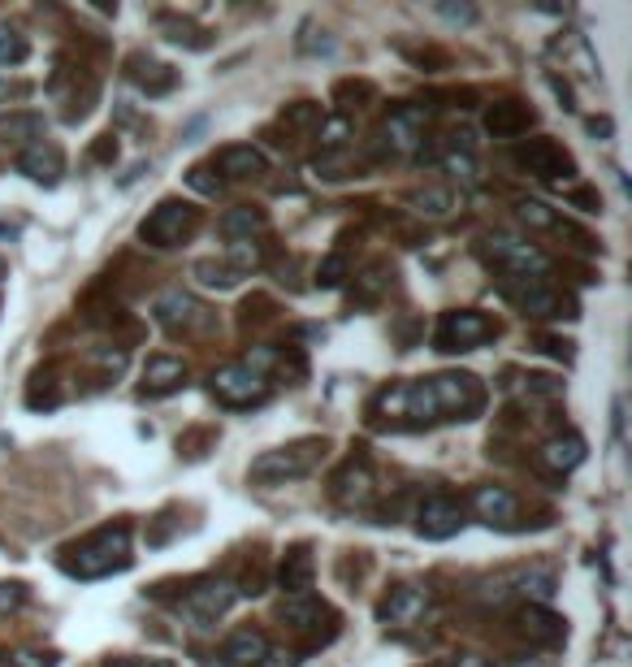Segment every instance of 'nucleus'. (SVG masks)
I'll list each match as a JSON object with an SVG mask.
<instances>
[{
  "label": "nucleus",
  "mask_w": 632,
  "mask_h": 667,
  "mask_svg": "<svg viewBox=\"0 0 632 667\" xmlns=\"http://www.w3.org/2000/svg\"><path fill=\"white\" fill-rule=\"evenodd\" d=\"M485 408V390L472 373H433L420 382H394L377 395L373 412L394 416L407 425H438V421H477Z\"/></svg>",
  "instance_id": "1"
},
{
  "label": "nucleus",
  "mask_w": 632,
  "mask_h": 667,
  "mask_svg": "<svg viewBox=\"0 0 632 667\" xmlns=\"http://www.w3.org/2000/svg\"><path fill=\"white\" fill-rule=\"evenodd\" d=\"M130 564H135V555H130V525H104L61 555V568L78 581L113 577V572H126Z\"/></svg>",
  "instance_id": "2"
},
{
  "label": "nucleus",
  "mask_w": 632,
  "mask_h": 667,
  "mask_svg": "<svg viewBox=\"0 0 632 667\" xmlns=\"http://www.w3.org/2000/svg\"><path fill=\"white\" fill-rule=\"evenodd\" d=\"M329 451L325 438H299L291 447H273L265 455H256L252 468H247V477L260 481V486H282V481H299V477H312L316 468H321Z\"/></svg>",
  "instance_id": "3"
},
{
  "label": "nucleus",
  "mask_w": 632,
  "mask_h": 667,
  "mask_svg": "<svg viewBox=\"0 0 632 667\" xmlns=\"http://www.w3.org/2000/svg\"><path fill=\"white\" fill-rule=\"evenodd\" d=\"M485 256H490L507 278H520L529 286H542V282H550V273H555V260H550L542 247L524 243V239H507V234L485 239Z\"/></svg>",
  "instance_id": "4"
},
{
  "label": "nucleus",
  "mask_w": 632,
  "mask_h": 667,
  "mask_svg": "<svg viewBox=\"0 0 632 667\" xmlns=\"http://www.w3.org/2000/svg\"><path fill=\"white\" fill-rule=\"evenodd\" d=\"M498 334V325L485 317L477 308H451L438 317V330H433V347L438 351H472V347H485L490 338Z\"/></svg>",
  "instance_id": "5"
},
{
  "label": "nucleus",
  "mask_w": 632,
  "mask_h": 667,
  "mask_svg": "<svg viewBox=\"0 0 632 667\" xmlns=\"http://www.w3.org/2000/svg\"><path fill=\"white\" fill-rule=\"evenodd\" d=\"M208 390H213V399L221 408H260V403L269 399V382L260 373H252L243 360L234 364H221V369L208 377Z\"/></svg>",
  "instance_id": "6"
},
{
  "label": "nucleus",
  "mask_w": 632,
  "mask_h": 667,
  "mask_svg": "<svg viewBox=\"0 0 632 667\" xmlns=\"http://www.w3.org/2000/svg\"><path fill=\"white\" fill-rule=\"evenodd\" d=\"M152 321L161 325L165 334H195L208 325V308L195 299L191 291H182V286H169L152 299Z\"/></svg>",
  "instance_id": "7"
},
{
  "label": "nucleus",
  "mask_w": 632,
  "mask_h": 667,
  "mask_svg": "<svg viewBox=\"0 0 632 667\" xmlns=\"http://www.w3.org/2000/svg\"><path fill=\"white\" fill-rule=\"evenodd\" d=\"M195 230V208L191 204H182V200H161L148 213V221L139 226V239L148 243V247H178L187 234Z\"/></svg>",
  "instance_id": "8"
},
{
  "label": "nucleus",
  "mask_w": 632,
  "mask_h": 667,
  "mask_svg": "<svg viewBox=\"0 0 632 667\" xmlns=\"http://www.w3.org/2000/svg\"><path fill=\"white\" fill-rule=\"evenodd\" d=\"M464 525H468V507H464V499H455V494H429V499L416 507V533L425 542H446Z\"/></svg>",
  "instance_id": "9"
},
{
  "label": "nucleus",
  "mask_w": 632,
  "mask_h": 667,
  "mask_svg": "<svg viewBox=\"0 0 632 667\" xmlns=\"http://www.w3.org/2000/svg\"><path fill=\"white\" fill-rule=\"evenodd\" d=\"M239 598V585L234 581H195L187 594H182V616L195 620V629H208L217 624Z\"/></svg>",
  "instance_id": "10"
},
{
  "label": "nucleus",
  "mask_w": 632,
  "mask_h": 667,
  "mask_svg": "<svg viewBox=\"0 0 632 667\" xmlns=\"http://www.w3.org/2000/svg\"><path fill=\"white\" fill-rule=\"evenodd\" d=\"M516 165L529 169V174L542 178V182H568L576 174V161L568 156V148L555 143V139H529V143H520V148H516Z\"/></svg>",
  "instance_id": "11"
},
{
  "label": "nucleus",
  "mask_w": 632,
  "mask_h": 667,
  "mask_svg": "<svg viewBox=\"0 0 632 667\" xmlns=\"http://www.w3.org/2000/svg\"><path fill=\"white\" fill-rule=\"evenodd\" d=\"M425 126H429L425 104H399V109H390L386 126H381V139H386L390 152H416L425 143Z\"/></svg>",
  "instance_id": "12"
},
{
  "label": "nucleus",
  "mask_w": 632,
  "mask_h": 667,
  "mask_svg": "<svg viewBox=\"0 0 632 667\" xmlns=\"http://www.w3.org/2000/svg\"><path fill=\"white\" fill-rule=\"evenodd\" d=\"M329 494H334L338 507H368L377 494V481H373V468H368L364 460H347L334 473V481H329Z\"/></svg>",
  "instance_id": "13"
},
{
  "label": "nucleus",
  "mask_w": 632,
  "mask_h": 667,
  "mask_svg": "<svg viewBox=\"0 0 632 667\" xmlns=\"http://www.w3.org/2000/svg\"><path fill=\"white\" fill-rule=\"evenodd\" d=\"M429 611V594L416 590V585H399V590L386 594V603L377 607V620L386 624V629H412V624H420V616Z\"/></svg>",
  "instance_id": "14"
},
{
  "label": "nucleus",
  "mask_w": 632,
  "mask_h": 667,
  "mask_svg": "<svg viewBox=\"0 0 632 667\" xmlns=\"http://www.w3.org/2000/svg\"><path fill=\"white\" fill-rule=\"evenodd\" d=\"M472 512L490 529H511L520 516V499L507 486H477L472 490Z\"/></svg>",
  "instance_id": "15"
},
{
  "label": "nucleus",
  "mask_w": 632,
  "mask_h": 667,
  "mask_svg": "<svg viewBox=\"0 0 632 667\" xmlns=\"http://www.w3.org/2000/svg\"><path fill=\"white\" fill-rule=\"evenodd\" d=\"M18 174H26L31 182H39V187H57L61 174H65V156L61 148H52V143H31V148L18 152Z\"/></svg>",
  "instance_id": "16"
},
{
  "label": "nucleus",
  "mask_w": 632,
  "mask_h": 667,
  "mask_svg": "<svg viewBox=\"0 0 632 667\" xmlns=\"http://www.w3.org/2000/svg\"><path fill=\"white\" fill-rule=\"evenodd\" d=\"M520 299V308L529 312V317H537V321H559V317H576V304L563 291H555L550 282H542V286H524V291L516 295Z\"/></svg>",
  "instance_id": "17"
},
{
  "label": "nucleus",
  "mask_w": 632,
  "mask_h": 667,
  "mask_svg": "<svg viewBox=\"0 0 632 667\" xmlns=\"http://www.w3.org/2000/svg\"><path fill=\"white\" fill-rule=\"evenodd\" d=\"M182 386H187V364H182L178 356H152L148 364H143V395L165 399Z\"/></svg>",
  "instance_id": "18"
},
{
  "label": "nucleus",
  "mask_w": 632,
  "mask_h": 667,
  "mask_svg": "<svg viewBox=\"0 0 632 667\" xmlns=\"http://www.w3.org/2000/svg\"><path fill=\"white\" fill-rule=\"evenodd\" d=\"M529 126H533V109L520 100H494L490 109H485V130H490L494 139H520Z\"/></svg>",
  "instance_id": "19"
},
{
  "label": "nucleus",
  "mask_w": 632,
  "mask_h": 667,
  "mask_svg": "<svg viewBox=\"0 0 632 667\" xmlns=\"http://www.w3.org/2000/svg\"><path fill=\"white\" fill-rule=\"evenodd\" d=\"M312 577H316V559H312L308 546H295V551L282 555V564H278V590L286 598L312 594Z\"/></svg>",
  "instance_id": "20"
},
{
  "label": "nucleus",
  "mask_w": 632,
  "mask_h": 667,
  "mask_svg": "<svg viewBox=\"0 0 632 667\" xmlns=\"http://www.w3.org/2000/svg\"><path fill=\"white\" fill-rule=\"evenodd\" d=\"M269 655V637L256 633V629H239L226 637V646H221V663L226 667H260Z\"/></svg>",
  "instance_id": "21"
},
{
  "label": "nucleus",
  "mask_w": 632,
  "mask_h": 667,
  "mask_svg": "<svg viewBox=\"0 0 632 667\" xmlns=\"http://www.w3.org/2000/svg\"><path fill=\"white\" fill-rule=\"evenodd\" d=\"M537 455H542V464L550 468V473H559V477H563V473H572V468H581V464H585V438L568 429V434L546 438Z\"/></svg>",
  "instance_id": "22"
},
{
  "label": "nucleus",
  "mask_w": 632,
  "mask_h": 667,
  "mask_svg": "<svg viewBox=\"0 0 632 667\" xmlns=\"http://www.w3.org/2000/svg\"><path fill=\"white\" fill-rule=\"evenodd\" d=\"M217 169L226 178H256V174H265L269 161H265V152L252 148V143H234V148H221L217 152Z\"/></svg>",
  "instance_id": "23"
},
{
  "label": "nucleus",
  "mask_w": 632,
  "mask_h": 667,
  "mask_svg": "<svg viewBox=\"0 0 632 667\" xmlns=\"http://www.w3.org/2000/svg\"><path fill=\"white\" fill-rule=\"evenodd\" d=\"M130 78H135L148 96H169V91L178 87V70H174V65H161V61H148V57L130 61Z\"/></svg>",
  "instance_id": "24"
},
{
  "label": "nucleus",
  "mask_w": 632,
  "mask_h": 667,
  "mask_svg": "<svg viewBox=\"0 0 632 667\" xmlns=\"http://www.w3.org/2000/svg\"><path fill=\"white\" fill-rule=\"evenodd\" d=\"M217 230L226 234L230 243H252V234L265 230V213H260V208H230V213L217 221Z\"/></svg>",
  "instance_id": "25"
},
{
  "label": "nucleus",
  "mask_w": 632,
  "mask_h": 667,
  "mask_svg": "<svg viewBox=\"0 0 632 667\" xmlns=\"http://www.w3.org/2000/svg\"><path fill=\"white\" fill-rule=\"evenodd\" d=\"M520 629H524V637H533V642H559V637H563V620L555 616V611L529 603V607L520 611Z\"/></svg>",
  "instance_id": "26"
},
{
  "label": "nucleus",
  "mask_w": 632,
  "mask_h": 667,
  "mask_svg": "<svg viewBox=\"0 0 632 667\" xmlns=\"http://www.w3.org/2000/svg\"><path fill=\"white\" fill-rule=\"evenodd\" d=\"M355 135V122L347 113H329L316 122V143H321V152H338V148H347V139Z\"/></svg>",
  "instance_id": "27"
},
{
  "label": "nucleus",
  "mask_w": 632,
  "mask_h": 667,
  "mask_svg": "<svg viewBox=\"0 0 632 667\" xmlns=\"http://www.w3.org/2000/svg\"><path fill=\"white\" fill-rule=\"evenodd\" d=\"M44 135V117L39 113H5L0 117V143H26Z\"/></svg>",
  "instance_id": "28"
},
{
  "label": "nucleus",
  "mask_w": 632,
  "mask_h": 667,
  "mask_svg": "<svg viewBox=\"0 0 632 667\" xmlns=\"http://www.w3.org/2000/svg\"><path fill=\"white\" fill-rule=\"evenodd\" d=\"M563 57H572V65H576V74H585V78H598V57H594V48H589V39L581 35V31H568L555 44Z\"/></svg>",
  "instance_id": "29"
},
{
  "label": "nucleus",
  "mask_w": 632,
  "mask_h": 667,
  "mask_svg": "<svg viewBox=\"0 0 632 667\" xmlns=\"http://www.w3.org/2000/svg\"><path fill=\"white\" fill-rule=\"evenodd\" d=\"M516 585H520V594L529 598L533 607H546L550 598H555V572H550V568H529V572H520Z\"/></svg>",
  "instance_id": "30"
},
{
  "label": "nucleus",
  "mask_w": 632,
  "mask_h": 667,
  "mask_svg": "<svg viewBox=\"0 0 632 667\" xmlns=\"http://www.w3.org/2000/svg\"><path fill=\"white\" fill-rule=\"evenodd\" d=\"M321 616H325V603L312 594H295L282 603V620H291L295 629H312V624H321Z\"/></svg>",
  "instance_id": "31"
},
{
  "label": "nucleus",
  "mask_w": 632,
  "mask_h": 667,
  "mask_svg": "<svg viewBox=\"0 0 632 667\" xmlns=\"http://www.w3.org/2000/svg\"><path fill=\"white\" fill-rule=\"evenodd\" d=\"M191 273L200 278V286H213V291H234V286L243 282L239 273L226 265V260H195Z\"/></svg>",
  "instance_id": "32"
},
{
  "label": "nucleus",
  "mask_w": 632,
  "mask_h": 667,
  "mask_svg": "<svg viewBox=\"0 0 632 667\" xmlns=\"http://www.w3.org/2000/svg\"><path fill=\"white\" fill-rule=\"evenodd\" d=\"M412 204H416V213H425V217H446L455 208V195L442 191V187H425V191L412 195Z\"/></svg>",
  "instance_id": "33"
},
{
  "label": "nucleus",
  "mask_w": 632,
  "mask_h": 667,
  "mask_svg": "<svg viewBox=\"0 0 632 667\" xmlns=\"http://www.w3.org/2000/svg\"><path fill=\"white\" fill-rule=\"evenodd\" d=\"M516 213L529 230H559V221H563V217H555V208H546L542 200H520Z\"/></svg>",
  "instance_id": "34"
},
{
  "label": "nucleus",
  "mask_w": 632,
  "mask_h": 667,
  "mask_svg": "<svg viewBox=\"0 0 632 667\" xmlns=\"http://www.w3.org/2000/svg\"><path fill=\"white\" fill-rule=\"evenodd\" d=\"M446 169H451V178L464 182V187H477V182H481V169H477V161H472L468 148H451V152H446Z\"/></svg>",
  "instance_id": "35"
},
{
  "label": "nucleus",
  "mask_w": 632,
  "mask_h": 667,
  "mask_svg": "<svg viewBox=\"0 0 632 667\" xmlns=\"http://www.w3.org/2000/svg\"><path fill=\"white\" fill-rule=\"evenodd\" d=\"M226 265H230L234 273H239V278H247L252 269H260V252H256V243H230Z\"/></svg>",
  "instance_id": "36"
},
{
  "label": "nucleus",
  "mask_w": 632,
  "mask_h": 667,
  "mask_svg": "<svg viewBox=\"0 0 632 667\" xmlns=\"http://www.w3.org/2000/svg\"><path fill=\"white\" fill-rule=\"evenodd\" d=\"M26 61V39L13 26H0V65H18Z\"/></svg>",
  "instance_id": "37"
},
{
  "label": "nucleus",
  "mask_w": 632,
  "mask_h": 667,
  "mask_svg": "<svg viewBox=\"0 0 632 667\" xmlns=\"http://www.w3.org/2000/svg\"><path fill=\"white\" fill-rule=\"evenodd\" d=\"M282 122L291 126V130H304V126H316L321 122V104H312V100H299V104H291V109L282 113Z\"/></svg>",
  "instance_id": "38"
},
{
  "label": "nucleus",
  "mask_w": 632,
  "mask_h": 667,
  "mask_svg": "<svg viewBox=\"0 0 632 667\" xmlns=\"http://www.w3.org/2000/svg\"><path fill=\"white\" fill-rule=\"evenodd\" d=\"M26 603H31V594H26L22 581H5V585H0V616H13V611H22Z\"/></svg>",
  "instance_id": "39"
},
{
  "label": "nucleus",
  "mask_w": 632,
  "mask_h": 667,
  "mask_svg": "<svg viewBox=\"0 0 632 667\" xmlns=\"http://www.w3.org/2000/svg\"><path fill=\"white\" fill-rule=\"evenodd\" d=\"M342 278H347V260H342V256H325L321 269H316V282H321L325 291H334V286H342Z\"/></svg>",
  "instance_id": "40"
},
{
  "label": "nucleus",
  "mask_w": 632,
  "mask_h": 667,
  "mask_svg": "<svg viewBox=\"0 0 632 667\" xmlns=\"http://www.w3.org/2000/svg\"><path fill=\"white\" fill-rule=\"evenodd\" d=\"M304 35H312V39H299V52H312V57H321V52L329 57V52H334V39H329L325 31H321V39H316L312 26H304Z\"/></svg>",
  "instance_id": "41"
},
{
  "label": "nucleus",
  "mask_w": 632,
  "mask_h": 667,
  "mask_svg": "<svg viewBox=\"0 0 632 667\" xmlns=\"http://www.w3.org/2000/svg\"><path fill=\"white\" fill-rule=\"evenodd\" d=\"M57 659L48 655V650H18V655L9 659V667H52Z\"/></svg>",
  "instance_id": "42"
},
{
  "label": "nucleus",
  "mask_w": 632,
  "mask_h": 667,
  "mask_svg": "<svg viewBox=\"0 0 632 667\" xmlns=\"http://www.w3.org/2000/svg\"><path fill=\"white\" fill-rule=\"evenodd\" d=\"M438 18L459 22V26H472V22H477V9H472V5H438Z\"/></svg>",
  "instance_id": "43"
},
{
  "label": "nucleus",
  "mask_w": 632,
  "mask_h": 667,
  "mask_svg": "<svg viewBox=\"0 0 632 667\" xmlns=\"http://www.w3.org/2000/svg\"><path fill=\"white\" fill-rule=\"evenodd\" d=\"M187 182H191L195 191H204V195H217V191H221V178H208V169H204V165H200V169H191Z\"/></svg>",
  "instance_id": "44"
},
{
  "label": "nucleus",
  "mask_w": 632,
  "mask_h": 667,
  "mask_svg": "<svg viewBox=\"0 0 632 667\" xmlns=\"http://www.w3.org/2000/svg\"><path fill=\"white\" fill-rule=\"evenodd\" d=\"M529 390H533V395H550V399H555V395H563V382H555V377H546V373H533L529 377Z\"/></svg>",
  "instance_id": "45"
},
{
  "label": "nucleus",
  "mask_w": 632,
  "mask_h": 667,
  "mask_svg": "<svg viewBox=\"0 0 632 667\" xmlns=\"http://www.w3.org/2000/svg\"><path fill=\"white\" fill-rule=\"evenodd\" d=\"M542 347H546L555 360H572V343H568V338H542Z\"/></svg>",
  "instance_id": "46"
},
{
  "label": "nucleus",
  "mask_w": 632,
  "mask_h": 667,
  "mask_svg": "<svg viewBox=\"0 0 632 667\" xmlns=\"http://www.w3.org/2000/svg\"><path fill=\"white\" fill-rule=\"evenodd\" d=\"M611 429H615V442H624V399L611 403Z\"/></svg>",
  "instance_id": "47"
},
{
  "label": "nucleus",
  "mask_w": 632,
  "mask_h": 667,
  "mask_svg": "<svg viewBox=\"0 0 632 667\" xmlns=\"http://www.w3.org/2000/svg\"><path fill=\"white\" fill-rule=\"evenodd\" d=\"M451 667H494L490 659H481V655H472V650H464V655H455Z\"/></svg>",
  "instance_id": "48"
},
{
  "label": "nucleus",
  "mask_w": 632,
  "mask_h": 667,
  "mask_svg": "<svg viewBox=\"0 0 632 667\" xmlns=\"http://www.w3.org/2000/svg\"><path fill=\"white\" fill-rule=\"evenodd\" d=\"M585 126H589V135H598V139H611V130H615V126L607 122V117H589Z\"/></svg>",
  "instance_id": "49"
},
{
  "label": "nucleus",
  "mask_w": 632,
  "mask_h": 667,
  "mask_svg": "<svg viewBox=\"0 0 632 667\" xmlns=\"http://www.w3.org/2000/svg\"><path fill=\"white\" fill-rule=\"evenodd\" d=\"M576 204H581V208H585V213H598V208H602L594 191H576Z\"/></svg>",
  "instance_id": "50"
},
{
  "label": "nucleus",
  "mask_w": 632,
  "mask_h": 667,
  "mask_svg": "<svg viewBox=\"0 0 632 667\" xmlns=\"http://www.w3.org/2000/svg\"><path fill=\"white\" fill-rule=\"evenodd\" d=\"M148 667H174V663H169V659H156V663H148Z\"/></svg>",
  "instance_id": "51"
},
{
  "label": "nucleus",
  "mask_w": 632,
  "mask_h": 667,
  "mask_svg": "<svg viewBox=\"0 0 632 667\" xmlns=\"http://www.w3.org/2000/svg\"><path fill=\"white\" fill-rule=\"evenodd\" d=\"M0 278H5V260H0Z\"/></svg>",
  "instance_id": "52"
},
{
  "label": "nucleus",
  "mask_w": 632,
  "mask_h": 667,
  "mask_svg": "<svg viewBox=\"0 0 632 667\" xmlns=\"http://www.w3.org/2000/svg\"><path fill=\"white\" fill-rule=\"evenodd\" d=\"M5 91H9V87H5V83H0V96H5Z\"/></svg>",
  "instance_id": "53"
}]
</instances>
